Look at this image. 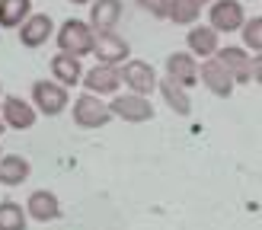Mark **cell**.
Returning a JSON list of instances; mask_svg holds the SVG:
<instances>
[{"label": "cell", "instance_id": "22", "mask_svg": "<svg viewBox=\"0 0 262 230\" xmlns=\"http://www.w3.org/2000/svg\"><path fill=\"white\" fill-rule=\"evenodd\" d=\"M26 208L19 201H0V230H26Z\"/></svg>", "mask_w": 262, "mask_h": 230}, {"label": "cell", "instance_id": "6", "mask_svg": "<svg viewBox=\"0 0 262 230\" xmlns=\"http://www.w3.org/2000/svg\"><path fill=\"white\" fill-rule=\"evenodd\" d=\"M119 74H122V83L131 89V93H141V96H150L157 89V83H160L157 71L147 61H138V58H128V64H122Z\"/></svg>", "mask_w": 262, "mask_h": 230}, {"label": "cell", "instance_id": "25", "mask_svg": "<svg viewBox=\"0 0 262 230\" xmlns=\"http://www.w3.org/2000/svg\"><path fill=\"white\" fill-rule=\"evenodd\" d=\"M253 80L262 86V55H256V58H253Z\"/></svg>", "mask_w": 262, "mask_h": 230}, {"label": "cell", "instance_id": "8", "mask_svg": "<svg viewBox=\"0 0 262 230\" xmlns=\"http://www.w3.org/2000/svg\"><path fill=\"white\" fill-rule=\"evenodd\" d=\"M83 86L93 96H115L122 89V74L119 64H96L93 71L83 74Z\"/></svg>", "mask_w": 262, "mask_h": 230}, {"label": "cell", "instance_id": "4", "mask_svg": "<svg viewBox=\"0 0 262 230\" xmlns=\"http://www.w3.org/2000/svg\"><path fill=\"white\" fill-rule=\"evenodd\" d=\"M109 112H112V119L141 125V122L154 119V102L147 96H141V93H115L112 102H109Z\"/></svg>", "mask_w": 262, "mask_h": 230}, {"label": "cell", "instance_id": "28", "mask_svg": "<svg viewBox=\"0 0 262 230\" xmlns=\"http://www.w3.org/2000/svg\"><path fill=\"white\" fill-rule=\"evenodd\" d=\"M199 4H202V7H205V4H214V0H199Z\"/></svg>", "mask_w": 262, "mask_h": 230}, {"label": "cell", "instance_id": "5", "mask_svg": "<svg viewBox=\"0 0 262 230\" xmlns=\"http://www.w3.org/2000/svg\"><path fill=\"white\" fill-rule=\"evenodd\" d=\"M246 22V10L240 0H214L211 10H208V26L221 35H233L240 32Z\"/></svg>", "mask_w": 262, "mask_h": 230}, {"label": "cell", "instance_id": "12", "mask_svg": "<svg viewBox=\"0 0 262 230\" xmlns=\"http://www.w3.org/2000/svg\"><path fill=\"white\" fill-rule=\"evenodd\" d=\"M122 13H125L122 0H93L86 22L93 26V32H115V26L122 22Z\"/></svg>", "mask_w": 262, "mask_h": 230}, {"label": "cell", "instance_id": "9", "mask_svg": "<svg viewBox=\"0 0 262 230\" xmlns=\"http://www.w3.org/2000/svg\"><path fill=\"white\" fill-rule=\"evenodd\" d=\"M199 58L192 55V51H173V55L166 58V77L179 86L192 89L195 83H199Z\"/></svg>", "mask_w": 262, "mask_h": 230}, {"label": "cell", "instance_id": "18", "mask_svg": "<svg viewBox=\"0 0 262 230\" xmlns=\"http://www.w3.org/2000/svg\"><path fill=\"white\" fill-rule=\"evenodd\" d=\"M51 77H55L58 83H64V86H77V83H83V64H80V58L58 51V55L51 58Z\"/></svg>", "mask_w": 262, "mask_h": 230}, {"label": "cell", "instance_id": "26", "mask_svg": "<svg viewBox=\"0 0 262 230\" xmlns=\"http://www.w3.org/2000/svg\"><path fill=\"white\" fill-rule=\"evenodd\" d=\"M74 7H86V4H93V0H71Z\"/></svg>", "mask_w": 262, "mask_h": 230}, {"label": "cell", "instance_id": "11", "mask_svg": "<svg viewBox=\"0 0 262 230\" xmlns=\"http://www.w3.org/2000/svg\"><path fill=\"white\" fill-rule=\"evenodd\" d=\"M214 58L227 67V74L233 77V83H250V80H253V58H250V51H246L243 45L217 48Z\"/></svg>", "mask_w": 262, "mask_h": 230}, {"label": "cell", "instance_id": "20", "mask_svg": "<svg viewBox=\"0 0 262 230\" xmlns=\"http://www.w3.org/2000/svg\"><path fill=\"white\" fill-rule=\"evenodd\" d=\"M32 13V0H0V29H19Z\"/></svg>", "mask_w": 262, "mask_h": 230}, {"label": "cell", "instance_id": "24", "mask_svg": "<svg viewBox=\"0 0 262 230\" xmlns=\"http://www.w3.org/2000/svg\"><path fill=\"white\" fill-rule=\"evenodd\" d=\"M135 4L144 13H150L154 19H166L169 16V0H135Z\"/></svg>", "mask_w": 262, "mask_h": 230}, {"label": "cell", "instance_id": "14", "mask_svg": "<svg viewBox=\"0 0 262 230\" xmlns=\"http://www.w3.org/2000/svg\"><path fill=\"white\" fill-rule=\"evenodd\" d=\"M93 55L99 64H125L131 48L119 32H96V45H93Z\"/></svg>", "mask_w": 262, "mask_h": 230}, {"label": "cell", "instance_id": "17", "mask_svg": "<svg viewBox=\"0 0 262 230\" xmlns=\"http://www.w3.org/2000/svg\"><path fill=\"white\" fill-rule=\"evenodd\" d=\"M32 176V163L19 153H0V186H23Z\"/></svg>", "mask_w": 262, "mask_h": 230}, {"label": "cell", "instance_id": "10", "mask_svg": "<svg viewBox=\"0 0 262 230\" xmlns=\"http://www.w3.org/2000/svg\"><path fill=\"white\" fill-rule=\"evenodd\" d=\"M199 80L205 83V89H211L214 96H221V99H230L233 96V77L227 74V67L221 64L217 58H205V64L199 67Z\"/></svg>", "mask_w": 262, "mask_h": 230}, {"label": "cell", "instance_id": "13", "mask_svg": "<svg viewBox=\"0 0 262 230\" xmlns=\"http://www.w3.org/2000/svg\"><path fill=\"white\" fill-rule=\"evenodd\" d=\"M51 32H55V22L48 13H29L26 22L19 26V42L23 48H42L51 38Z\"/></svg>", "mask_w": 262, "mask_h": 230}, {"label": "cell", "instance_id": "23", "mask_svg": "<svg viewBox=\"0 0 262 230\" xmlns=\"http://www.w3.org/2000/svg\"><path fill=\"white\" fill-rule=\"evenodd\" d=\"M243 48L246 51H256V55H262V16H253V19H246L243 22Z\"/></svg>", "mask_w": 262, "mask_h": 230}, {"label": "cell", "instance_id": "19", "mask_svg": "<svg viewBox=\"0 0 262 230\" xmlns=\"http://www.w3.org/2000/svg\"><path fill=\"white\" fill-rule=\"evenodd\" d=\"M157 93L163 96V102H166V106L173 109L176 115H189V112H192V99H189V89H186V86H179V83H173L169 77H166V80H160V83H157Z\"/></svg>", "mask_w": 262, "mask_h": 230}, {"label": "cell", "instance_id": "2", "mask_svg": "<svg viewBox=\"0 0 262 230\" xmlns=\"http://www.w3.org/2000/svg\"><path fill=\"white\" fill-rule=\"evenodd\" d=\"M32 106H35L38 115H48V119H55V115H61L64 109L71 106L68 86L58 83L55 77H51V80H35V83H32Z\"/></svg>", "mask_w": 262, "mask_h": 230}, {"label": "cell", "instance_id": "15", "mask_svg": "<svg viewBox=\"0 0 262 230\" xmlns=\"http://www.w3.org/2000/svg\"><path fill=\"white\" fill-rule=\"evenodd\" d=\"M26 214L38 224H48V221H58L61 217V201L55 192L48 189H35L29 198H26Z\"/></svg>", "mask_w": 262, "mask_h": 230}, {"label": "cell", "instance_id": "27", "mask_svg": "<svg viewBox=\"0 0 262 230\" xmlns=\"http://www.w3.org/2000/svg\"><path fill=\"white\" fill-rule=\"evenodd\" d=\"M0 89H4V86H0ZM7 131V125H4V115H0V134H4Z\"/></svg>", "mask_w": 262, "mask_h": 230}, {"label": "cell", "instance_id": "7", "mask_svg": "<svg viewBox=\"0 0 262 230\" xmlns=\"http://www.w3.org/2000/svg\"><path fill=\"white\" fill-rule=\"evenodd\" d=\"M0 115H4V125L13 128V131H29V128L38 122L35 106L26 102L23 96H4V102H0Z\"/></svg>", "mask_w": 262, "mask_h": 230}, {"label": "cell", "instance_id": "1", "mask_svg": "<svg viewBox=\"0 0 262 230\" xmlns=\"http://www.w3.org/2000/svg\"><path fill=\"white\" fill-rule=\"evenodd\" d=\"M55 42H58V51H64V55L86 58V55H93L96 32H93V26L86 19H68V22H61Z\"/></svg>", "mask_w": 262, "mask_h": 230}, {"label": "cell", "instance_id": "16", "mask_svg": "<svg viewBox=\"0 0 262 230\" xmlns=\"http://www.w3.org/2000/svg\"><path fill=\"white\" fill-rule=\"evenodd\" d=\"M186 42H189V51H192V55L205 61V58H214V55H217V48H221V32H214L211 26L195 22V26H189Z\"/></svg>", "mask_w": 262, "mask_h": 230}, {"label": "cell", "instance_id": "21", "mask_svg": "<svg viewBox=\"0 0 262 230\" xmlns=\"http://www.w3.org/2000/svg\"><path fill=\"white\" fill-rule=\"evenodd\" d=\"M202 16V4L199 0H169V16L176 26H195Z\"/></svg>", "mask_w": 262, "mask_h": 230}, {"label": "cell", "instance_id": "3", "mask_svg": "<svg viewBox=\"0 0 262 230\" xmlns=\"http://www.w3.org/2000/svg\"><path fill=\"white\" fill-rule=\"evenodd\" d=\"M71 119L77 128H106L112 122V112H109V102H102V96H93V93H83L77 96V102L71 106Z\"/></svg>", "mask_w": 262, "mask_h": 230}]
</instances>
